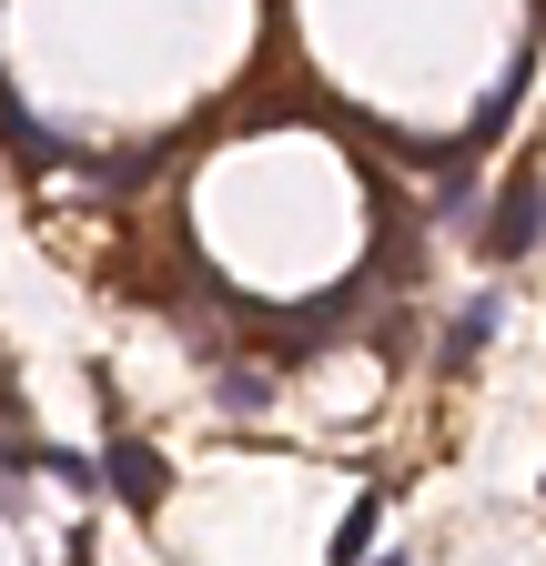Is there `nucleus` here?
Returning a JSON list of instances; mask_svg holds the SVG:
<instances>
[{
	"label": "nucleus",
	"instance_id": "obj_1",
	"mask_svg": "<svg viewBox=\"0 0 546 566\" xmlns=\"http://www.w3.org/2000/svg\"><path fill=\"white\" fill-rule=\"evenodd\" d=\"M536 233H546V172H536V163H516V172H506V192H496V212H486V253H496V263H526V253H536Z\"/></svg>",
	"mask_w": 546,
	"mask_h": 566
},
{
	"label": "nucleus",
	"instance_id": "obj_2",
	"mask_svg": "<svg viewBox=\"0 0 546 566\" xmlns=\"http://www.w3.org/2000/svg\"><path fill=\"white\" fill-rule=\"evenodd\" d=\"M102 475H112V495H122V506H162V495H172V475H162V455L153 446H132V436H112V455H102Z\"/></svg>",
	"mask_w": 546,
	"mask_h": 566
},
{
	"label": "nucleus",
	"instance_id": "obj_3",
	"mask_svg": "<svg viewBox=\"0 0 546 566\" xmlns=\"http://www.w3.org/2000/svg\"><path fill=\"white\" fill-rule=\"evenodd\" d=\"M496 324H506V304H496V294H475V304H465V314L445 324V344H435V365H445V375H465L475 354L496 344Z\"/></svg>",
	"mask_w": 546,
	"mask_h": 566
},
{
	"label": "nucleus",
	"instance_id": "obj_4",
	"mask_svg": "<svg viewBox=\"0 0 546 566\" xmlns=\"http://www.w3.org/2000/svg\"><path fill=\"white\" fill-rule=\"evenodd\" d=\"M375 516H385V495L365 485L355 506H345V526H334V566H365V546H375Z\"/></svg>",
	"mask_w": 546,
	"mask_h": 566
},
{
	"label": "nucleus",
	"instance_id": "obj_5",
	"mask_svg": "<svg viewBox=\"0 0 546 566\" xmlns=\"http://www.w3.org/2000/svg\"><path fill=\"white\" fill-rule=\"evenodd\" d=\"M223 405H233V415H263V405H273V385H263L253 365H233V375H223Z\"/></svg>",
	"mask_w": 546,
	"mask_h": 566
},
{
	"label": "nucleus",
	"instance_id": "obj_6",
	"mask_svg": "<svg viewBox=\"0 0 546 566\" xmlns=\"http://www.w3.org/2000/svg\"><path fill=\"white\" fill-rule=\"evenodd\" d=\"M365 566H405V556H365Z\"/></svg>",
	"mask_w": 546,
	"mask_h": 566
}]
</instances>
